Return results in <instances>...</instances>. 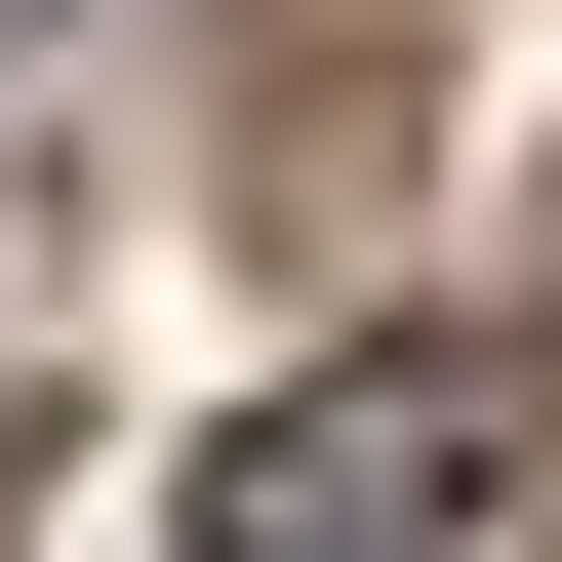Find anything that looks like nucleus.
<instances>
[{"label": "nucleus", "mask_w": 562, "mask_h": 562, "mask_svg": "<svg viewBox=\"0 0 562 562\" xmlns=\"http://www.w3.org/2000/svg\"><path fill=\"white\" fill-rule=\"evenodd\" d=\"M522 442H562V362H322V402H241V442H201V562H482L522 522Z\"/></svg>", "instance_id": "1"}]
</instances>
